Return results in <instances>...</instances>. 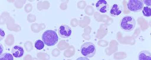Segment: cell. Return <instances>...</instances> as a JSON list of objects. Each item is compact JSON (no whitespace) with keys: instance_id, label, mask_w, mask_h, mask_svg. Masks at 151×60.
Segmentation results:
<instances>
[{"instance_id":"1","label":"cell","mask_w":151,"mask_h":60,"mask_svg":"<svg viewBox=\"0 0 151 60\" xmlns=\"http://www.w3.org/2000/svg\"><path fill=\"white\" fill-rule=\"evenodd\" d=\"M42 39L44 44L48 46L55 45L59 40L56 32L51 30L44 32L42 34Z\"/></svg>"},{"instance_id":"2","label":"cell","mask_w":151,"mask_h":60,"mask_svg":"<svg viewBox=\"0 0 151 60\" xmlns=\"http://www.w3.org/2000/svg\"><path fill=\"white\" fill-rule=\"evenodd\" d=\"M136 25L135 19L132 16H124L120 22V27L126 32H130L134 29Z\"/></svg>"},{"instance_id":"3","label":"cell","mask_w":151,"mask_h":60,"mask_svg":"<svg viewBox=\"0 0 151 60\" xmlns=\"http://www.w3.org/2000/svg\"><path fill=\"white\" fill-rule=\"evenodd\" d=\"M96 48L94 44L86 42L81 45V52L84 56L92 58L96 53Z\"/></svg>"},{"instance_id":"4","label":"cell","mask_w":151,"mask_h":60,"mask_svg":"<svg viewBox=\"0 0 151 60\" xmlns=\"http://www.w3.org/2000/svg\"><path fill=\"white\" fill-rule=\"evenodd\" d=\"M127 6L129 11L137 12L143 9L144 3L142 0H129L128 1Z\"/></svg>"},{"instance_id":"5","label":"cell","mask_w":151,"mask_h":60,"mask_svg":"<svg viewBox=\"0 0 151 60\" xmlns=\"http://www.w3.org/2000/svg\"><path fill=\"white\" fill-rule=\"evenodd\" d=\"M58 34L62 38H67L70 37L72 34V30L70 26L66 25H62L58 29Z\"/></svg>"},{"instance_id":"6","label":"cell","mask_w":151,"mask_h":60,"mask_svg":"<svg viewBox=\"0 0 151 60\" xmlns=\"http://www.w3.org/2000/svg\"><path fill=\"white\" fill-rule=\"evenodd\" d=\"M97 10L102 13L107 12L109 10V6L107 2L105 0H100L96 4Z\"/></svg>"},{"instance_id":"7","label":"cell","mask_w":151,"mask_h":60,"mask_svg":"<svg viewBox=\"0 0 151 60\" xmlns=\"http://www.w3.org/2000/svg\"><path fill=\"white\" fill-rule=\"evenodd\" d=\"M12 53L13 56L16 58H20L23 56L24 50L23 47L20 45H15L12 47Z\"/></svg>"},{"instance_id":"8","label":"cell","mask_w":151,"mask_h":60,"mask_svg":"<svg viewBox=\"0 0 151 60\" xmlns=\"http://www.w3.org/2000/svg\"><path fill=\"white\" fill-rule=\"evenodd\" d=\"M122 8L121 6L114 4L111 8L110 15L111 17H116L122 13Z\"/></svg>"},{"instance_id":"9","label":"cell","mask_w":151,"mask_h":60,"mask_svg":"<svg viewBox=\"0 0 151 60\" xmlns=\"http://www.w3.org/2000/svg\"><path fill=\"white\" fill-rule=\"evenodd\" d=\"M138 59L139 60H151V53L147 50H143L138 54Z\"/></svg>"},{"instance_id":"10","label":"cell","mask_w":151,"mask_h":60,"mask_svg":"<svg viewBox=\"0 0 151 60\" xmlns=\"http://www.w3.org/2000/svg\"><path fill=\"white\" fill-rule=\"evenodd\" d=\"M44 43L41 40H37L35 43V48L38 50H41L44 48Z\"/></svg>"},{"instance_id":"11","label":"cell","mask_w":151,"mask_h":60,"mask_svg":"<svg viewBox=\"0 0 151 60\" xmlns=\"http://www.w3.org/2000/svg\"><path fill=\"white\" fill-rule=\"evenodd\" d=\"M1 60H13V56L9 53H4L1 55Z\"/></svg>"},{"instance_id":"12","label":"cell","mask_w":151,"mask_h":60,"mask_svg":"<svg viewBox=\"0 0 151 60\" xmlns=\"http://www.w3.org/2000/svg\"><path fill=\"white\" fill-rule=\"evenodd\" d=\"M142 13L143 15L146 17H150L151 16V8L148 7V6H145L142 9Z\"/></svg>"},{"instance_id":"13","label":"cell","mask_w":151,"mask_h":60,"mask_svg":"<svg viewBox=\"0 0 151 60\" xmlns=\"http://www.w3.org/2000/svg\"><path fill=\"white\" fill-rule=\"evenodd\" d=\"M144 3L146 5V6H151V1L150 0H144L143 1Z\"/></svg>"}]
</instances>
